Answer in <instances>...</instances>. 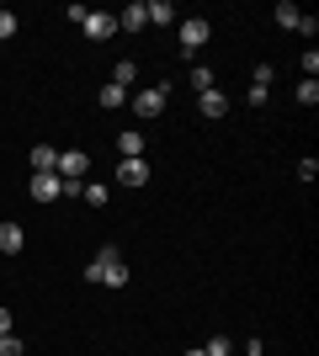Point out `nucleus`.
I'll list each match as a JSON object with an SVG mask.
<instances>
[{
  "label": "nucleus",
  "mask_w": 319,
  "mask_h": 356,
  "mask_svg": "<svg viewBox=\"0 0 319 356\" xmlns=\"http://www.w3.org/2000/svg\"><path fill=\"white\" fill-rule=\"evenodd\" d=\"M85 282H101V287H128V266L112 261V266H91L85 271Z\"/></svg>",
  "instance_id": "obj_5"
},
{
  "label": "nucleus",
  "mask_w": 319,
  "mask_h": 356,
  "mask_svg": "<svg viewBox=\"0 0 319 356\" xmlns=\"http://www.w3.org/2000/svg\"><path fill=\"white\" fill-rule=\"evenodd\" d=\"M54 165H59V149H54V144L32 149V176H54Z\"/></svg>",
  "instance_id": "obj_8"
},
{
  "label": "nucleus",
  "mask_w": 319,
  "mask_h": 356,
  "mask_svg": "<svg viewBox=\"0 0 319 356\" xmlns=\"http://www.w3.org/2000/svg\"><path fill=\"white\" fill-rule=\"evenodd\" d=\"M181 356H202V346H197V351H181Z\"/></svg>",
  "instance_id": "obj_25"
},
{
  "label": "nucleus",
  "mask_w": 319,
  "mask_h": 356,
  "mask_svg": "<svg viewBox=\"0 0 319 356\" xmlns=\"http://www.w3.org/2000/svg\"><path fill=\"white\" fill-rule=\"evenodd\" d=\"M80 197H85L91 208H106V186H96V181H85V186H80Z\"/></svg>",
  "instance_id": "obj_16"
},
{
  "label": "nucleus",
  "mask_w": 319,
  "mask_h": 356,
  "mask_svg": "<svg viewBox=\"0 0 319 356\" xmlns=\"http://www.w3.org/2000/svg\"><path fill=\"white\" fill-rule=\"evenodd\" d=\"M101 106H128V90L106 80V86H101Z\"/></svg>",
  "instance_id": "obj_15"
},
{
  "label": "nucleus",
  "mask_w": 319,
  "mask_h": 356,
  "mask_svg": "<svg viewBox=\"0 0 319 356\" xmlns=\"http://www.w3.org/2000/svg\"><path fill=\"white\" fill-rule=\"evenodd\" d=\"M122 160H144V134H117Z\"/></svg>",
  "instance_id": "obj_13"
},
{
  "label": "nucleus",
  "mask_w": 319,
  "mask_h": 356,
  "mask_svg": "<svg viewBox=\"0 0 319 356\" xmlns=\"http://www.w3.org/2000/svg\"><path fill=\"white\" fill-rule=\"evenodd\" d=\"M0 335H11V309H0Z\"/></svg>",
  "instance_id": "obj_24"
},
{
  "label": "nucleus",
  "mask_w": 319,
  "mask_h": 356,
  "mask_svg": "<svg viewBox=\"0 0 319 356\" xmlns=\"http://www.w3.org/2000/svg\"><path fill=\"white\" fill-rule=\"evenodd\" d=\"M6 38H16V16L11 11H0V43H6Z\"/></svg>",
  "instance_id": "obj_23"
},
{
  "label": "nucleus",
  "mask_w": 319,
  "mask_h": 356,
  "mask_svg": "<svg viewBox=\"0 0 319 356\" xmlns=\"http://www.w3.org/2000/svg\"><path fill=\"white\" fill-rule=\"evenodd\" d=\"M304 80H319V54H314V48L304 54Z\"/></svg>",
  "instance_id": "obj_22"
},
{
  "label": "nucleus",
  "mask_w": 319,
  "mask_h": 356,
  "mask_svg": "<svg viewBox=\"0 0 319 356\" xmlns=\"http://www.w3.org/2000/svg\"><path fill=\"white\" fill-rule=\"evenodd\" d=\"M149 27V16H144V0H133L128 11H117V32H144Z\"/></svg>",
  "instance_id": "obj_7"
},
{
  "label": "nucleus",
  "mask_w": 319,
  "mask_h": 356,
  "mask_svg": "<svg viewBox=\"0 0 319 356\" xmlns=\"http://www.w3.org/2000/svg\"><path fill=\"white\" fill-rule=\"evenodd\" d=\"M192 90H197V96H202V90H213V70H208V64L192 70Z\"/></svg>",
  "instance_id": "obj_18"
},
{
  "label": "nucleus",
  "mask_w": 319,
  "mask_h": 356,
  "mask_svg": "<svg viewBox=\"0 0 319 356\" xmlns=\"http://www.w3.org/2000/svg\"><path fill=\"white\" fill-rule=\"evenodd\" d=\"M59 197V176H32V202H54Z\"/></svg>",
  "instance_id": "obj_12"
},
{
  "label": "nucleus",
  "mask_w": 319,
  "mask_h": 356,
  "mask_svg": "<svg viewBox=\"0 0 319 356\" xmlns=\"http://www.w3.org/2000/svg\"><path fill=\"white\" fill-rule=\"evenodd\" d=\"M80 32H85L91 43H106V38H117V16L112 11H91L85 22H80Z\"/></svg>",
  "instance_id": "obj_3"
},
{
  "label": "nucleus",
  "mask_w": 319,
  "mask_h": 356,
  "mask_svg": "<svg viewBox=\"0 0 319 356\" xmlns=\"http://www.w3.org/2000/svg\"><path fill=\"white\" fill-rule=\"evenodd\" d=\"M165 96H170V86H144V90L128 96V106H133L138 118H160V112H165Z\"/></svg>",
  "instance_id": "obj_1"
},
{
  "label": "nucleus",
  "mask_w": 319,
  "mask_h": 356,
  "mask_svg": "<svg viewBox=\"0 0 319 356\" xmlns=\"http://www.w3.org/2000/svg\"><path fill=\"white\" fill-rule=\"evenodd\" d=\"M144 16H149V27H170V22H181L170 0H144Z\"/></svg>",
  "instance_id": "obj_6"
},
{
  "label": "nucleus",
  "mask_w": 319,
  "mask_h": 356,
  "mask_svg": "<svg viewBox=\"0 0 319 356\" xmlns=\"http://www.w3.org/2000/svg\"><path fill=\"white\" fill-rule=\"evenodd\" d=\"M117 181H122V186H144V181H149V165H144V160H122Z\"/></svg>",
  "instance_id": "obj_9"
},
{
  "label": "nucleus",
  "mask_w": 319,
  "mask_h": 356,
  "mask_svg": "<svg viewBox=\"0 0 319 356\" xmlns=\"http://www.w3.org/2000/svg\"><path fill=\"white\" fill-rule=\"evenodd\" d=\"M85 170H91V154H80V149H64L59 165H54L59 181H85Z\"/></svg>",
  "instance_id": "obj_2"
},
{
  "label": "nucleus",
  "mask_w": 319,
  "mask_h": 356,
  "mask_svg": "<svg viewBox=\"0 0 319 356\" xmlns=\"http://www.w3.org/2000/svg\"><path fill=\"white\" fill-rule=\"evenodd\" d=\"M298 102H304V106L319 102V80H304V86H298Z\"/></svg>",
  "instance_id": "obj_20"
},
{
  "label": "nucleus",
  "mask_w": 319,
  "mask_h": 356,
  "mask_svg": "<svg viewBox=\"0 0 319 356\" xmlns=\"http://www.w3.org/2000/svg\"><path fill=\"white\" fill-rule=\"evenodd\" d=\"M298 16H304V11H298L293 0H282V6H277V22H282V27H298Z\"/></svg>",
  "instance_id": "obj_19"
},
{
  "label": "nucleus",
  "mask_w": 319,
  "mask_h": 356,
  "mask_svg": "<svg viewBox=\"0 0 319 356\" xmlns=\"http://www.w3.org/2000/svg\"><path fill=\"white\" fill-rule=\"evenodd\" d=\"M176 27H181V48H186V54H197V48H202V43L213 38V27L202 22V16H181Z\"/></svg>",
  "instance_id": "obj_4"
},
{
  "label": "nucleus",
  "mask_w": 319,
  "mask_h": 356,
  "mask_svg": "<svg viewBox=\"0 0 319 356\" xmlns=\"http://www.w3.org/2000/svg\"><path fill=\"white\" fill-rule=\"evenodd\" d=\"M22 245H27V234H22V223H0V250H6V255H16Z\"/></svg>",
  "instance_id": "obj_11"
},
{
  "label": "nucleus",
  "mask_w": 319,
  "mask_h": 356,
  "mask_svg": "<svg viewBox=\"0 0 319 356\" xmlns=\"http://www.w3.org/2000/svg\"><path fill=\"white\" fill-rule=\"evenodd\" d=\"M197 106H202V118H224V112H229V102H224V90H218V86H213V90H202V96H197Z\"/></svg>",
  "instance_id": "obj_10"
},
{
  "label": "nucleus",
  "mask_w": 319,
  "mask_h": 356,
  "mask_svg": "<svg viewBox=\"0 0 319 356\" xmlns=\"http://www.w3.org/2000/svg\"><path fill=\"white\" fill-rule=\"evenodd\" d=\"M133 80H138V64H133V59H117V70H112V86H122V90H128Z\"/></svg>",
  "instance_id": "obj_14"
},
{
  "label": "nucleus",
  "mask_w": 319,
  "mask_h": 356,
  "mask_svg": "<svg viewBox=\"0 0 319 356\" xmlns=\"http://www.w3.org/2000/svg\"><path fill=\"white\" fill-rule=\"evenodd\" d=\"M22 351H27V346L16 341V335H0V356H22Z\"/></svg>",
  "instance_id": "obj_21"
},
{
  "label": "nucleus",
  "mask_w": 319,
  "mask_h": 356,
  "mask_svg": "<svg viewBox=\"0 0 319 356\" xmlns=\"http://www.w3.org/2000/svg\"><path fill=\"white\" fill-rule=\"evenodd\" d=\"M202 356H234V346H229V335H213V341L202 346Z\"/></svg>",
  "instance_id": "obj_17"
}]
</instances>
